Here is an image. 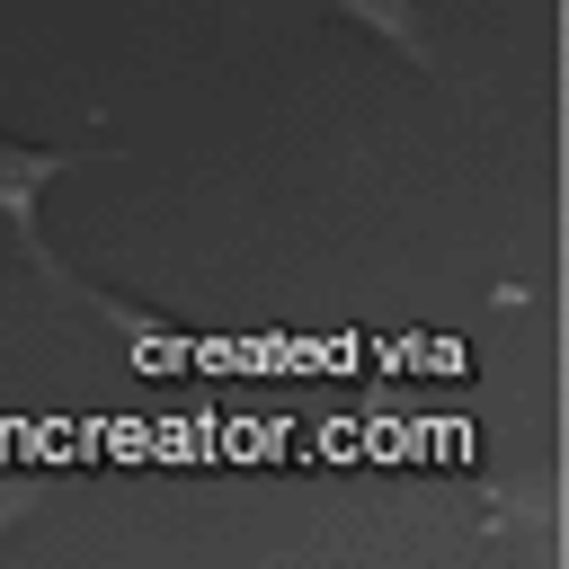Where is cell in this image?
Returning <instances> with one entry per match:
<instances>
[{
    "label": "cell",
    "mask_w": 569,
    "mask_h": 569,
    "mask_svg": "<svg viewBox=\"0 0 569 569\" xmlns=\"http://www.w3.org/2000/svg\"><path fill=\"white\" fill-rule=\"evenodd\" d=\"M107 160H124V151H107V142H9L0 133V222H9V240H18V258L62 293V258L44 249V231H36V204H44V187L53 178H71V169H107Z\"/></svg>",
    "instance_id": "6da1fadb"
},
{
    "label": "cell",
    "mask_w": 569,
    "mask_h": 569,
    "mask_svg": "<svg viewBox=\"0 0 569 569\" xmlns=\"http://www.w3.org/2000/svg\"><path fill=\"white\" fill-rule=\"evenodd\" d=\"M62 302H80V311H98L124 347H133V365H178L187 356V338L169 329V320H151V311H133V302H116V293H98V284H80V276H62Z\"/></svg>",
    "instance_id": "7a4b0ae2"
},
{
    "label": "cell",
    "mask_w": 569,
    "mask_h": 569,
    "mask_svg": "<svg viewBox=\"0 0 569 569\" xmlns=\"http://www.w3.org/2000/svg\"><path fill=\"white\" fill-rule=\"evenodd\" d=\"M338 18L347 27H373L391 53H409V62H436V44H427V9L418 0H338Z\"/></svg>",
    "instance_id": "3957f363"
},
{
    "label": "cell",
    "mask_w": 569,
    "mask_h": 569,
    "mask_svg": "<svg viewBox=\"0 0 569 569\" xmlns=\"http://www.w3.org/2000/svg\"><path fill=\"white\" fill-rule=\"evenodd\" d=\"M36 507H44V489H36V480H0V533H18Z\"/></svg>",
    "instance_id": "277c9868"
}]
</instances>
